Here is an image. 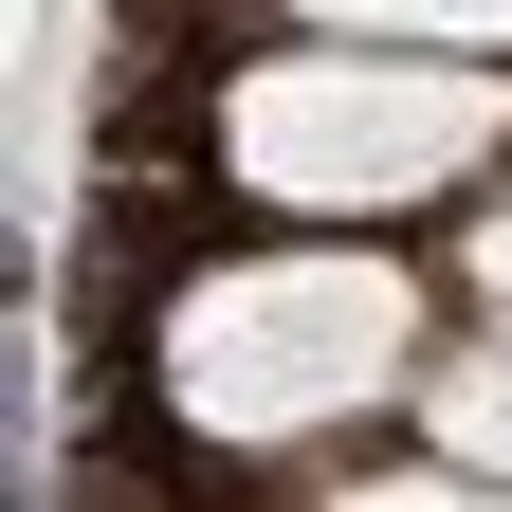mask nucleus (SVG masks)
<instances>
[{
    "label": "nucleus",
    "mask_w": 512,
    "mask_h": 512,
    "mask_svg": "<svg viewBox=\"0 0 512 512\" xmlns=\"http://www.w3.org/2000/svg\"><path fill=\"white\" fill-rule=\"evenodd\" d=\"M512 147V74L494 55H403V37H293L220 74V165L238 202L293 220H421Z\"/></svg>",
    "instance_id": "f257e3e1"
},
{
    "label": "nucleus",
    "mask_w": 512,
    "mask_h": 512,
    "mask_svg": "<svg viewBox=\"0 0 512 512\" xmlns=\"http://www.w3.org/2000/svg\"><path fill=\"white\" fill-rule=\"evenodd\" d=\"M165 403L183 439H330L366 421L384 384H421V275H384V256H220V275L165 293Z\"/></svg>",
    "instance_id": "f03ea898"
},
{
    "label": "nucleus",
    "mask_w": 512,
    "mask_h": 512,
    "mask_svg": "<svg viewBox=\"0 0 512 512\" xmlns=\"http://www.w3.org/2000/svg\"><path fill=\"white\" fill-rule=\"evenodd\" d=\"M421 403H439V439H458L476 476H512V311H494L476 348H439V366H421Z\"/></svg>",
    "instance_id": "7ed1b4c3"
},
{
    "label": "nucleus",
    "mask_w": 512,
    "mask_h": 512,
    "mask_svg": "<svg viewBox=\"0 0 512 512\" xmlns=\"http://www.w3.org/2000/svg\"><path fill=\"white\" fill-rule=\"evenodd\" d=\"M330 37H403V55H494L512 74V0H311Z\"/></svg>",
    "instance_id": "20e7f679"
},
{
    "label": "nucleus",
    "mask_w": 512,
    "mask_h": 512,
    "mask_svg": "<svg viewBox=\"0 0 512 512\" xmlns=\"http://www.w3.org/2000/svg\"><path fill=\"white\" fill-rule=\"evenodd\" d=\"M311 512H512V476H330V494H311Z\"/></svg>",
    "instance_id": "39448f33"
},
{
    "label": "nucleus",
    "mask_w": 512,
    "mask_h": 512,
    "mask_svg": "<svg viewBox=\"0 0 512 512\" xmlns=\"http://www.w3.org/2000/svg\"><path fill=\"white\" fill-rule=\"evenodd\" d=\"M476 293L512 311V183H494V202H476Z\"/></svg>",
    "instance_id": "423d86ee"
}]
</instances>
